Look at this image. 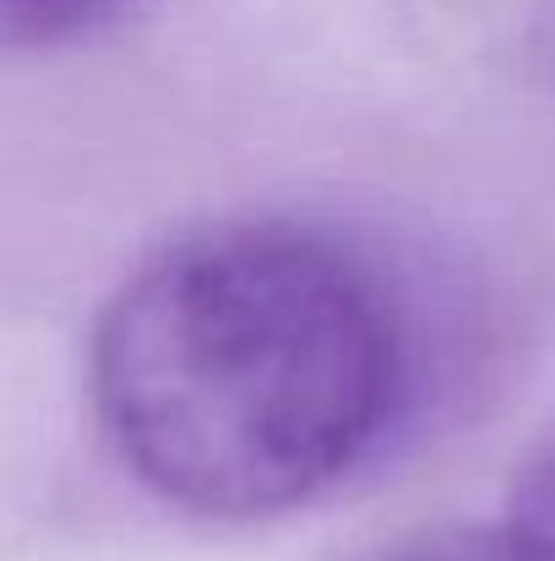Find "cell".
Returning a JSON list of instances; mask_svg holds the SVG:
<instances>
[{
    "mask_svg": "<svg viewBox=\"0 0 555 561\" xmlns=\"http://www.w3.org/2000/svg\"><path fill=\"white\" fill-rule=\"evenodd\" d=\"M518 529L540 535L545 546H555V420L540 431V442L529 447V458L518 463L512 480V513Z\"/></svg>",
    "mask_w": 555,
    "mask_h": 561,
    "instance_id": "4",
    "label": "cell"
},
{
    "mask_svg": "<svg viewBox=\"0 0 555 561\" xmlns=\"http://www.w3.org/2000/svg\"><path fill=\"white\" fill-rule=\"evenodd\" d=\"M370 561H555V546H545L529 529H518L512 518H501V524H436V529H414V535L381 546Z\"/></svg>",
    "mask_w": 555,
    "mask_h": 561,
    "instance_id": "2",
    "label": "cell"
},
{
    "mask_svg": "<svg viewBox=\"0 0 555 561\" xmlns=\"http://www.w3.org/2000/svg\"><path fill=\"white\" fill-rule=\"evenodd\" d=\"M109 453L207 524L311 507L386 447L414 398L397 289L305 218H223L142 256L88 339Z\"/></svg>",
    "mask_w": 555,
    "mask_h": 561,
    "instance_id": "1",
    "label": "cell"
},
{
    "mask_svg": "<svg viewBox=\"0 0 555 561\" xmlns=\"http://www.w3.org/2000/svg\"><path fill=\"white\" fill-rule=\"evenodd\" d=\"M126 0H0V55L66 49L104 33Z\"/></svg>",
    "mask_w": 555,
    "mask_h": 561,
    "instance_id": "3",
    "label": "cell"
}]
</instances>
